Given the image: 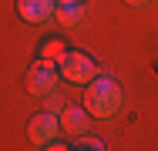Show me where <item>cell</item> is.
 <instances>
[{"label": "cell", "instance_id": "3", "mask_svg": "<svg viewBox=\"0 0 158 151\" xmlns=\"http://www.w3.org/2000/svg\"><path fill=\"white\" fill-rule=\"evenodd\" d=\"M57 138H61V121H57L54 111H44L31 121V141L37 148H51Z\"/></svg>", "mask_w": 158, "mask_h": 151}, {"label": "cell", "instance_id": "12", "mask_svg": "<svg viewBox=\"0 0 158 151\" xmlns=\"http://www.w3.org/2000/svg\"><path fill=\"white\" fill-rule=\"evenodd\" d=\"M57 3H81V0H57Z\"/></svg>", "mask_w": 158, "mask_h": 151}, {"label": "cell", "instance_id": "7", "mask_svg": "<svg viewBox=\"0 0 158 151\" xmlns=\"http://www.w3.org/2000/svg\"><path fill=\"white\" fill-rule=\"evenodd\" d=\"M54 20H57L61 27H77V24L84 20V7H81V3H57Z\"/></svg>", "mask_w": 158, "mask_h": 151}, {"label": "cell", "instance_id": "5", "mask_svg": "<svg viewBox=\"0 0 158 151\" xmlns=\"http://www.w3.org/2000/svg\"><path fill=\"white\" fill-rule=\"evenodd\" d=\"M57 121H61V131H64V134L77 138V134H84V131H88V121H91V114H88L84 108H77V104H67V108H61Z\"/></svg>", "mask_w": 158, "mask_h": 151}, {"label": "cell", "instance_id": "10", "mask_svg": "<svg viewBox=\"0 0 158 151\" xmlns=\"http://www.w3.org/2000/svg\"><path fill=\"white\" fill-rule=\"evenodd\" d=\"M77 145H81V148H91V151L101 148V141H98V138H84V134H77Z\"/></svg>", "mask_w": 158, "mask_h": 151}, {"label": "cell", "instance_id": "9", "mask_svg": "<svg viewBox=\"0 0 158 151\" xmlns=\"http://www.w3.org/2000/svg\"><path fill=\"white\" fill-rule=\"evenodd\" d=\"M61 94H57V91H51V94H47V111H54V114H61Z\"/></svg>", "mask_w": 158, "mask_h": 151}, {"label": "cell", "instance_id": "8", "mask_svg": "<svg viewBox=\"0 0 158 151\" xmlns=\"http://www.w3.org/2000/svg\"><path fill=\"white\" fill-rule=\"evenodd\" d=\"M64 54H67V51H64V44H61V40H47V44L40 47V57H44V60H54V64H57Z\"/></svg>", "mask_w": 158, "mask_h": 151}, {"label": "cell", "instance_id": "2", "mask_svg": "<svg viewBox=\"0 0 158 151\" xmlns=\"http://www.w3.org/2000/svg\"><path fill=\"white\" fill-rule=\"evenodd\" d=\"M57 67H61V77L64 81H71V84H88V81H94L98 74V64L88 54H81V51H67L61 60H57Z\"/></svg>", "mask_w": 158, "mask_h": 151}, {"label": "cell", "instance_id": "4", "mask_svg": "<svg viewBox=\"0 0 158 151\" xmlns=\"http://www.w3.org/2000/svg\"><path fill=\"white\" fill-rule=\"evenodd\" d=\"M27 84H31V91L37 94V97H47L51 91H57V71H54V64L44 60V57L37 60V64H31Z\"/></svg>", "mask_w": 158, "mask_h": 151}, {"label": "cell", "instance_id": "6", "mask_svg": "<svg viewBox=\"0 0 158 151\" xmlns=\"http://www.w3.org/2000/svg\"><path fill=\"white\" fill-rule=\"evenodd\" d=\"M17 10L27 24H44L47 17H54L57 0H17Z\"/></svg>", "mask_w": 158, "mask_h": 151}, {"label": "cell", "instance_id": "1", "mask_svg": "<svg viewBox=\"0 0 158 151\" xmlns=\"http://www.w3.org/2000/svg\"><path fill=\"white\" fill-rule=\"evenodd\" d=\"M84 111L91 114L94 121H108L121 111V88L111 81V77H101L98 74L94 81L84 84Z\"/></svg>", "mask_w": 158, "mask_h": 151}, {"label": "cell", "instance_id": "11", "mask_svg": "<svg viewBox=\"0 0 158 151\" xmlns=\"http://www.w3.org/2000/svg\"><path fill=\"white\" fill-rule=\"evenodd\" d=\"M128 3H131V7H145L148 0H128Z\"/></svg>", "mask_w": 158, "mask_h": 151}]
</instances>
